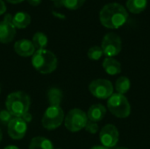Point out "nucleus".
I'll return each instance as SVG.
<instances>
[{
	"label": "nucleus",
	"mask_w": 150,
	"mask_h": 149,
	"mask_svg": "<svg viewBox=\"0 0 150 149\" xmlns=\"http://www.w3.org/2000/svg\"><path fill=\"white\" fill-rule=\"evenodd\" d=\"M127 19L128 12L118 3L105 4L99 13L100 23L109 29H119L127 23Z\"/></svg>",
	"instance_id": "f257e3e1"
},
{
	"label": "nucleus",
	"mask_w": 150,
	"mask_h": 149,
	"mask_svg": "<svg viewBox=\"0 0 150 149\" xmlns=\"http://www.w3.org/2000/svg\"><path fill=\"white\" fill-rule=\"evenodd\" d=\"M33 67L40 74H50L54 72L58 65L55 54L47 49L36 50L32 57Z\"/></svg>",
	"instance_id": "f03ea898"
},
{
	"label": "nucleus",
	"mask_w": 150,
	"mask_h": 149,
	"mask_svg": "<svg viewBox=\"0 0 150 149\" xmlns=\"http://www.w3.org/2000/svg\"><path fill=\"white\" fill-rule=\"evenodd\" d=\"M30 105V97L24 91L10 93L5 101L6 110L14 118H21L24 114L28 112Z\"/></svg>",
	"instance_id": "7ed1b4c3"
},
{
	"label": "nucleus",
	"mask_w": 150,
	"mask_h": 149,
	"mask_svg": "<svg viewBox=\"0 0 150 149\" xmlns=\"http://www.w3.org/2000/svg\"><path fill=\"white\" fill-rule=\"evenodd\" d=\"M107 108L113 116L120 119L127 118L131 114L130 103L124 95L119 93H114L109 97Z\"/></svg>",
	"instance_id": "20e7f679"
},
{
	"label": "nucleus",
	"mask_w": 150,
	"mask_h": 149,
	"mask_svg": "<svg viewBox=\"0 0 150 149\" xmlns=\"http://www.w3.org/2000/svg\"><path fill=\"white\" fill-rule=\"evenodd\" d=\"M64 112L61 106H49L43 114L42 126L49 131L57 129L64 121Z\"/></svg>",
	"instance_id": "39448f33"
},
{
	"label": "nucleus",
	"mask_w": 150,
	"mask_h": 149,
	"mask_svg": "<svg viewBox=\"0 0 150 149\" xmlns=\"http://www.w3.org/2000/svg\"><path fill=\"white\" fill-rule=\"evenodd\" d=\"M88 120L87 113L80 109L75 108L70 110L64 118V125L69 132L76 133L83 129Z\"/></svg>",
	"instance_id": "423d86ee"
},
{
	"label": "nucleus",
	"mask_w": 150,
	"mask_h": 149,
	"mask_svg": "<svg viewBox=\"0 0 150 149\" xmlns=\"http://www.w3.org/2000/svg\"><path fill=\"white\" fill-rule=\"evenodd\" d=\"M89 90L98 99H107L113 94V85L107 79L98 78L90 83Z\"/></svg>",
	"instance_id": "0eeeda50"
},
{
	"label": "nucleus",
	"mask_w": 150,
	"mask_h": 149,
	"mask_svg": "<svg viewBox=\"0 0 150 149\" xmlns=\"http://www.w3.org/2000/svg\"><path fill=\"white\" fill-rule=\"evenodd\" d=\"M101 48L106 57L113 58L121 51L122 42L120 37L114 32H109L105 34L102 40Z\"/></svg>",
	"instance_id": "6e6552de"
},
{
	"label": "nucleus",
	"mask_w": 150,
	"mask_h": 149,
	"mask_svg": "<svg viewBox=\"0 0 150 149\" xmlns=\"http://www.w3.org/2000/svg\"><path fill=\"white\" fill-rule=\"evenodd\" d=\"M119 131L117 127L112 124L105 126L99 133V139L103 147L107 148H114L119 141Z\"/></svg>",
	"instance_id": "1a4fd4ad"
},
{
	"label": "nucleus",
	"mask_w": 150,
	"mask_h": 149,
	"mask_svg": "<svg viewBox=\"0 0 150 149\" xmlns=\"http://www.w3.org/2000/svg\"><path fill=\"white\" fill-rule=\"evenodd\" d=\"M12 18L13 16L8 13L0 22V43L6 44L13 40L16 35V27L12 23Z\"/></svg>",
	"instance_id": "9d476101"
},
{
	"label": "nucleus",
	"mask_w": 150,
	"mask_h": 149,
	"mask_svg": "<svg viewBox=\"0 0 150 149\" xmlns=\"http://www.w3.org/2000/svg\"><path fill=\"white\" fill-rule=\"evenodd\" d=\"M9 136L13 140H21L27 132V123L22 118H13L7 125Z\"/></svg>",
	"instance_id": "9b49d317"
},
{
	"label": "nucleus",
	"mask_w": 150,
	"mask_h": 149,
	"mask_svg": "<svg viewBox=\"0 0 150 149\" xmlns=\"http://www.w3.org/2000/svg\"><path fill=\"white\" fill-rule=\"evenodd\" d=\"M35 47L33 46V42L31 40H28L26 39L19 40L15 42L14 44V51L22 57H29L33 56V54L35 53Z\"/></svg>",
	"instance_id": "f8f14e48"
},
{
	"label": "nucleus",
	"mask_w": 150,
	"mask_h": 149,
	"mask_svg": "<svg viewBox=\"0 0 150 149\" xmlns=\"http://www.w3.org/2000/svg\"><path fill=\"white\" fill-rule=\"evenodd\" d=\"M106 114L105 107L101 104H96L90 107L87 112V117L90 121L98 123L101 121Z\"/></svg>",
	"instance_id": "ddd939ff"
},
{
	"label": "nucleus",
	"mask_w": 150,
	"mask_h": 149,
	"mask_svg": "<svg viewBox=\"0 0 150 149\" xmlns=\"http://www.w3.org/2000/svg\"><path fill=\"white\" fill-rule=\"evenodd\" d=\"M105 71L110 76H115L121 72V64L119 61L112 57H106L103 61Z\"/></svg>",
	"instance_id": "4468645a"
},
{
	"label": "nucleus",
	"mask_w": 150,
	"mask_h": 149,
	"mask_svg": "<svg viewBox=\"0 0 150 149\" xmlns=\"http://www.w3.org/2000/svg\"><path fill=\"white\" fill-rule=\"evenodd\" d=\"M12 23L16 28L24 29L26 28L31 23V16L24 11L17 12L12 18Z\"/></svg>",
	"instance_id": "2eb2a0df"
},
{
	"label": "nucleus",
	"mask_w": 150,
	"mask_h": 149,
	"mask_svg": "<svg viewBox=\"0 0 150 149\" xmlns=\"http://www.w3.org/2000/svg\"><path fill=\"white\" fill-rule=\"evenodd\" d=\"M29 149H54L53 143L45 137H34L31 140Z\"/></svg>",
	"instance_id": "dca6fc26"
},
{
	"label": "nucleus",
	"mask_w": 150,
	"mask_h": 149,
	"mask_svg": "<svg viewBox=\"0 0 150 149\" xmlns=\"http://www.w3.org/2000/svg\"><path fill=\"white\" fill-rule=\"evenodd\" d=\"M148 4V0H127V8L134 14H139L142 12Z\"/></svg>",
	"instance_id": "f3484780"
},
{
	"label": "nucleus",
	"mask_w": 150,
	"mask_h": 149,
	"mask_svg": "<svg viewBox=\"0 0 150 149\" xmlns=\"http://www.w3.org/2000/svg\"><path fill=\"white\" fill-rule=\"evenodd\" d=\"M62 99V92L58 88H51L47 91V100L50 106H60Z\"/></svg>",
	"instance_id": "a211bd4d"
},
{
	"label": "nucleus",
	"mask_w": 150,
	"mask_h": 149,
	"mask_svg": "<svg viewBox=\"0 0 150 149\" xmlns=\"http://www.w3.org/2000/svg\"><path fill=\"white\" fill-rule=\"evenodd\" d=\"M131 88V82L127 76H120L116 80L115 89L119 94L125 95Z\"/></svg>",
	"instance_id": "6ab92c4d"
},
{
	"label": "nucleus",
	"mask_w": 150,
	"mask_h": 149,
	"mask_svg": "<svg viewBox=\"0 0 150 149\" xmlns=\"http://www.w3.org/2000/svg\"><path fill=\"white\" fill-rule=\"evenodd\" d=\"M32 42H33V46L35 47V48H37V50L45 49V47L47 46L48 39L46 34H44L41 32H38L33 34Z\"/></svg>",
	"instance_id": "aec40b11"
},
{
	"label": "nucleus",
	"mask_w": 150,
	"mask_h": 149,
	"mask_svg": "<svg viewBox=\"0 0 150 149\" xmlns=\"http://www.w3.org/2000/svg\"><path fill=\"white\" fill-rule=\"evenodd\" d=\"M85 0H60V4L69 10H77L82 7Z\"/></svg>",
	"instance_id": "412c9836"
},
{
	"label": "nucleus",
	"mask_w": 150,
	"mask_h": 149,
	"mask_svg": "<svg viewBox=\"0 0 150 149\" xmlns=\"http://www.w3.org/2000/svg\"><path fill=\"white\" fill-rule=\"evenodd\" d=\"M104 54L103 50L101 48V47H98V46H94L91 47L87 53V55L89 57V59L92 60V61H98L99 60L102 55Z\"/></svg>",
	"instance_id": "4be33fe9"
},
{
	"label": "nucleus",
	"mask_w": 150,
	"mask_h": 149,
	"mask_svg": "<svg viewBox=\"0 0 150 149\" xmlns=\"http://www.w3.org/2000/svg\"><path fill=\"white\" fill-rule=\"evenodd\" d=\"M13 118L14 117L7 110H3L0 112V122L4 125H8Z\"/></svg>",
	"instance_id": "5701e85b"
},
{
	"label": "nucleus",
	"mask_w": 150,
	"mask_h": 149,
	"mask_svg": "<svg viewBox=\"0 0 150 149\" xmlns=\"http://www.w3.org/2000/svg\"><path fill=\"white\" fill-rule=\"evenodd\" d=\"M84 129H85L88 133H91V134H95V133H97V132L98 131V126L97 123L88 120V122H87V124H86Z\"/></svg>",
	"instance_id": "b1692460"
},
{
	"label": "nucleus",
	"mask_w": 150,
	"mask_h": 149,
	"mask_svg": "<svg viewBox=\"0 0 150 149\" xmlns=\"http://www.w3.org/2000/svg\"><path fill=\"white\" fill-rule=\"evenodd\" d=\"M21 118H22V119H23L26 123L31 122V121H32V119H33V117H32L31 113H29V112H26L25 114H24Z\"/></svg>",
	"instance_id": "393cba45"
},
{
	"label": "nucleus",
	"mask_w": 150,
	"mask_h": 149,
	"mask_svg": "<svg viewBox=\"0 0 150 149\" xmlns=\"http://www.w3.org/2000/svg\"><path fill=\"white\" fill-rule=\"evenodd\" d=\"M6 11V5L3 0H0V15L4 14Z\"/></svg>",
	"instance_id": "a878e982"
},
{
	"label": "nucleus",
	"mask_w": 150,
	"mask_h": 149,
	"mask_svg": "<svg viewBox=\"0 0 150 149\" xmlns=\"http://www.w3.org/2000/svg\"><path fill=\"white\" fill-rule=\"evenodd\" d=\"M26 1L32 6H38L41 3V0H26Z\"/></svg>",
	"instance_id": "bb28decb"
},
{
	"label": "nucleus",
	"mask_w": 150,
	"mask_h": 149,
	"mask_svg": "<svg viewBox=\"0 0 150 149\" xmlns=\"http://www.w3.org/2000/svg\"><path fill=\"white\" fill-rule=\"evenodd\" d=\"M7 2H9V3H11V4H19V3H21V2H23L24 0H6Z\"/></svg>",
	"instance_id": "cd10ccee"
},
{
	"label": "nucleus",
	"mask_w": 150,
	"mask_h": 149,
	"mask_svg": "<svg viewBox=\"0 0 150 149\" xmlns=\"http://www.w3.org/2000/svg\"><path fill=\"white\" fill-rule=\"evenodd\" d=\"M4 149H19L18 147H16V146H12V145H11V146H7V147H5Z\"/></svg>",
	"instance_id": "c85d7f7f"
},
{
	"label": "nucleus",
	"mask_w": 150,
	"mask_h": 149,
	"mask_svg": "<svg viewBox=\"0 0 150 149\" xmlns=\"http://www.w3.org/2000/svg\"><path fill=\"white\" fill-rule=\"evenodd\" d=\"M91 149H110V148H105V147H103V146H96V147H93V148H91Z\"/></svg>",
	"instance_id": "c756f323"
},
{
	"label": "nucleus",
	"mask_w": 150,
	"mask_h": 149,
	"mask_svg": "<svg viewBox=\"0 0 150 149\" xmlns=\"http://www.w3.org/2000/svg\"><path fill=\"white\" fill-rule=\"evenodd\" d=\"M2 139H3V133H2V130L0 129V142L2 141Z\"/></svg>",
	"instance_id": "7c9ffc66"
},
{
	"label": "nucleus",
	"mask_w": 150,
	"mask_h": 149,
	"mask_svg": "<svg viewBox=\"0 0 150 149\" xmlns=\"http://www.w3.org/2000/svg\"><path fill=\"white\" fill-rule=\"evenodd\" d=\"M115 149H128L127 148H115Z\"/></svg>",
	"instance_id": "2f4dec72"
},
{
	"label": "nucleus",
	"mask_w": 150,
	"mask_h": 149,
	"mask_svg": "<svg viewBox=\"0 0 150 149\" xmlns=\"http://www.w3.org/2000/svg\"><path fill=\"white\" fill-rule=\"evenodd\" d=\"M52 1H60V0H52Z\"/></svg>",
	"instance_id": "473e14b6"
},
{
	"label": "nucleus",
	"mask_w": 150,
	"mask_h": 149,
	"mask_svg": "<svg viewBox=\"0 0 150 149\" xmlns=\"http://www.w3.org/2000/svg\"><path fill=\"white\" fill-rule=\"evenodd\" d=\"M0 92H1V88H0Z\"/></svg>",
	"instance_id": "72a5a7b5"
},
{
	"label": "nucleus",
	"mask_w": 150,
	"mask_h": 149,
	"mask_svg": "<svg viewBox=\"0 0 150 149\" xmlns=\"http://www.w3.org/2000/svg\"><path fill=\"white\" fill-rule=\"evenodd\" d=\"M56 149H62V148H56Z\"/></svg>",
	"instance_id": "f704fd0d"
}]
</instances>
